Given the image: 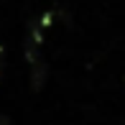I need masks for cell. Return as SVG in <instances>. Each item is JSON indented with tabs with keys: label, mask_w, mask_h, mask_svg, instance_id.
Masks as SVG:
<instances>
[{
	"label": "cell",
	"mask_w": 125,
	"mask_h": 125,
	"mask_svg": "<svg viewBox=\"0 0 125 125\" xmlns=\"http://www.w3.org/2000/svg\"><path fill=\"white\" fill-rule=\"evenodd\" d=\"M46 77H49V66H46V61H43V59H36V61L31 64V87L38 92V89L46 84Z\"/></svg>",
	"instance_id": "1"
},
{
	"label": "cell",
	"mask_w": 125,
	"mask_h": 125,
	"mask_svg": "<svg viewBox=\"0 0 125 125\" xmlns=\"http://www.w3.org/2000/svg\"><path fill=\"white\" fill-rule=\"evenodd\" d=\"M0 125H10V120H8L5 115H0Z\"/></svg>",
	"instance_id": "2"
},
{
	"label": "cell",
	"mask_w": 125,
	"mask_h": 125,
	"mask_svg": "<svg viewBox=\"0 0 125 125\" xmlns=\"http://www.w3.org/2000/svg\"><path fill=\"white\" fill-rule=\"evenodd\" d=\"M3 56H5V49L0 46V66H3Z\"/></svg>",
	"instance_id": "3"
}]
</instances>
